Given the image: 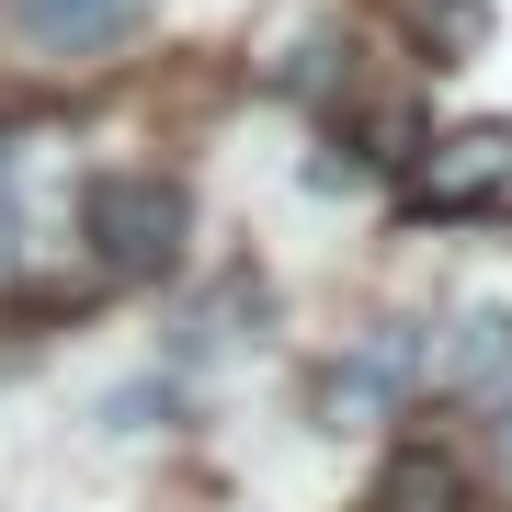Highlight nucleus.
Returning a JSON list of instances; mask_svg holds the SVG:
<instances>
[{
    "label": "nucleus",
    "mask_w": 512,
    "mask_h": 512,
    "mask_svg": "<svg viewBox=\"0 0 512 512\" xmlns=\"http://www.w3.org/2000/svg\"><path fill=\"white\" fill-rule=\"evenodd\" d=\"M80 262V171L46 126H0V308H57Z\"/></svg>",
    "instance_id": "1"
},
{
    "label": "nucleus",
    "mask_w": 512,
    "mask_h": 512,
    "mask_svg": "<svg viewBox=\"0 0 512 512\" xmlns=\"http://www.w3.org/2000/svg\"><path fill=\"white\" fill-rule=\"evenodd\" d=\"M183 183L171 171H80V262L92 285H148L183 262Z\"/></svg>",
    "instance_id": "2"
},
{
    "label": "nucleus",
    "mask_w": 512,
    "mask_h": 512,
    "mask_svg": "<svg viewBox=\"0 0 512 512\" xmlns=\"http://www.w3.org/2000/svg\"><path fill=\"white\" fill-rule=\"evenodd\" d=\"M433 387V319H387L353 365H330V421H376V410H410Z\"/></svg>",
    "instance_id": "3"
},
{
    "label": "nucleus",
    "mask_w": 512,
    "mask_h": 512,
    "mask_svg": "<svg viewBox=\"0 0 512 512\" xmlns=\"http://www.w3.org/2000/svg\"><path fill=\"white\" fill-rule=\"evenodd\" d=\"M512 183V126H456L444 148H421L410 160V217H467V205H490Z\"/></svg>",
    "instance_id": "4"
},
{
    "label": "nucleus",
    "mask_w": 512,
    "mask_h": 512,
    "mask_svg": "<svg viewBox=\"0 0 512 512\" xmlns=\"http://www.w3.org/2000/svg\"><path fill=\"white\" fill-rule=\"evenodd\" d=\"M137 12H148V0H0V23H12L35 57H57V69H69V57L126 46V35H137Z\"/></svg>",
    "instance_id": "5"
},
{
    "label": "nucleus",
    "mask_w": 512,
    "mask_h": 512,
    "mask_svg": "<svg viewBox=\"0 0 512 512\" xmlns=\"http://www.w3.org/2000/svg\"><path fill=\"white\" fill-rule=\"evenodd\" d=\"M376 512H467V467L444 444H399L376 478Z\"/></svg>",
    "instance_id": "6"
},
{
    "label": "nucleus",
    "mask_w": 512,
    "mask_h": 512,
    "mask_svg": "<svg viewBox=\"0 0 512 512\" xmlns=\"http://www.w3.org/2000/svg\"><path fill=\"white\" fill-rule=\"evenodd\" d=\"M490 456H501V478H512V376L490 387Z\"/></svg>",
    "instance_id": "7"
}]
</instances>
